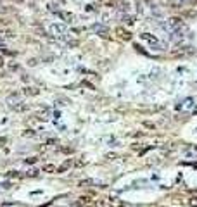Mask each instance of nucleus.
<instances>
[{
	"label": "nucleus",
	"instance_id": "f257e3e1",
	"mask_svg": "<svg viewBox=\"0 0 197 207\" xmlns=\"http://www.w3.org/2000/svg\"><path fill=\"white\" fill-rule=\"evenodd\" d=\"M140 38H142L145 43H149L151 47L163 50V45L159 43V38H158V36H154V35H151V33H142V35H140Z\"/></svg>",
	"mask_w": 197,
	"mask_h": 207
},
{
	"label": "nucleus",
	"instance_id": "f03ea898",
	"mask_svg": "<svg viewBox=\"0 0 197 207\" xmlns=\"http://www.w3.org/2000/svg\"><path fill=\"white\" fill-rule=\"evenodd\" d=\"M49 31H50V35L62 36V35H66V26H64L62 22H54V24L49 26Z\"/></svg>",
	"mask_w": 197,
	"mask_h": 207
},
{
	"label": "nucleus",
	"instance_id": "7ed1b4c3",
	"mask_svg": "<svg viewBox=\"0 0 197 207\" xmlns=\"http://www.w3.org/2000/svg\"><path fill=\"white\" fill-rule=\"evenodd\" d=\"M5 102H7V105L16 107L18 104H21V92H12V93L5 98Z\"/></svg>",
	"mask_w": 197,
	"mask_h": 207
},
{
	"label": "nucleus",
	"instance_id": "20e7f679",
	"mask_svg": "<svg viewBox=\"0 0 197 207\" xmlns=\"http://www.w3.org/2000/svg\"><path fill=\"white\" fill-rule=\"evenodd\" d=\"M183 26V21L180 18H170L168 19V29L170 31H175V29H180Z\"/></svg>",
	"mask_w": 197,
	"mask_h": 207
},
{
	"label": "nucleus",
	"instance_id": "39448f33",
	"mask_svg": "<svg viewBox=\"0 0 197 207\" xmlns=\"http://www.w3.org/2000/svg\"><path fill=\"white\" fill-rule=\"evenodd\" d=\"M57 16L66 22H73L75 21V14L73 12H68V11H57Z\"/></svg>",
	"mask_w": 197,
	"mask_h": 207
},
{
	"label": "nucleus",
	"instance_id": "423d86ee",
	"mask_svg": "<svg viewBox=\"0 0 197 207\" xmlns=\"http://www.w3.org/2000/svg\"><path fill=\"white\" fill-rule=\"evenodd\" d=\"M116 33H118V36L119 38H123V40H132V33L130 31H126L125 28H116Z\"/></svg>",
	"mask_w": 197,
	"mask_h": 207
},
{
	"label": "nucleus",
	"instance_id": "0eeeda50",
	"mask_svg": "<svg viewBox=\"0 0 197 207\" xmlns=\"http://www.w3.org/2000/svg\"><path fill=\"white\" fill-rule=\"evenodd\" d=\"M190 107H194V98H187L178 105V109H190Z\"/></svg>",
	"mask_w": 197,
	"mask_h": 207
},
{
	"label": "nucleus",
	"instance_id": "6e6552de",
	"mask_svg": "<svg viewBox=\"0 0 197 207\" xmlns=\"http://www.w3.org/2000/svg\"><path fill=\"white\" fill-rule=\"evenodd\" d=\"M40 90L37 88H30V86H26V88H23V95H30V97H33V95H38Z\"/></svg>",
	"mask_w": 197,
	"mask_h": 207
},
{
	"label": "nucleus",
	"instance_id": "1a4fd4ad",
	"mask_svg": "<svg viewBox=\"0 0 197 207\" xmlns=\"http://www.w3.org/2000/svg\"><path fill=\"white\" fill-rule=\"evenodd\" d=\"M71 164H73V162H71V161H66V162H64V164H62V166H61L59 169V173H66V171L69 169V168H71Z\"/></svg>",
	"mask_w": 197,
	"mask_h": 207
},
{
	"label": "nucleus",
	"instance_id": "9d476101",
	"mask_svg": "<svg viewBox=\"0 0 197 207\" xmlns=\"http://www.w3.org/2000/svg\"><path fill=\"white\" fill-rule=\"evenodd\" d=\"M37 116H38L40 119H49V111H38Z\"/></svg>",
	"mask_w": 197,
	"mask_h": 207
},
{
	"label": "nucleus",
	"instance_id": "9b49d317",
	"mask_svg": "<svg viewBox=\"0 0 197 207\" xmlns=\"http://www.w3.org/2000/svg\"><path fill=\"white\" fill-rule=\"evenodd\" d=\"M118 157V154H114V152H111V154H106L104 155V159H107V161H113V159H116Z\"/></svg>",
	"mask_w": 197,
	"mask_h": 207
},
{
	"label": "nucleus",
	"instance_id": "f8f14e48",
	"mask_svg": "<svg viewBox=\"0 0 197 207\" xmlns=\"http://www.w3.org/2000/svg\"><path fill=\"white\" fill-rule=\"evenodd\" d=\"M43 171H45V173H54V171H56V166H52V164H47V166L43 168Z\"/></svg>",
	"mask_w": 197,
	"mask_h": 207
},
{
	"label": "nucleus",
	"instance_id": "ddd939ff",
	"mask_svg": "<svg viewBox=\"0 0 197 207\" xmlns=\"http://www.w3.org/2000/svg\"><path fill=\"white\" fill-rule=\"evenodd\" d=\"M189 206H190V207H197V197L189 199Z\"/></svg>",
	"mask_w": 197,
	"mask_h": 207
},
{
	"label": "nucleus",
	"instance_id": "4468645a",
	"mask_svg": "<svg viewBox=\"0 0 197 207\" xmlns=\"http://www.w3.org/2000/svg\"><path fill=\"white\" fill-rule=\"evenodd\" d=\"M37 161H38V157H28V159H26V162H28V164H35Z\"/></svg>",
	"mask_w": 197,
	"mask_h": 207
},
{
	"label": "nucleus",
	"instance_id": "2eb2a0df",
	"mask_svg": "<svg viewBox=\"0 0 197 207\" xmlns=\"http://www.w3.org/2000/svg\"><path fill=\"white\" fill-rule=\"evenodd\" d=\"M2 35H4V36H9V38L14 36V33H12V31H7V29H4V31H2Z\"/></svg>",
	"mask_w": 197,
	"mask_h": 207
},
{
	"label": "nucleus",
	"instance_id": "dca6fc26",
	"mask_svg": "<svg viewBox=\"0 0 197 207\" xmlns=\"http://www.w3.org/2000/svg\"><path fill=\"white\" fill-rule=\"evenodd\" d=\"M23 135H24V136H37V133H33L31 130H26V131L23 133Z\"/></svg>",
	"mask_w": 197,
	"mask_h": 207
},
{
	"label": "nucleus",
	"instance_id": "f3484780",
	"mask_svg": "<svg viewBox=\"0 0 197 207\" xmlns=\"http://www.w3.org/2000/svg\"><path fill=\"white\" fill-rule=\"evenodd\" d=\"M126 22H128V24H133V22H135V18H133V16H132V18H126Z\"/></svg>",
	"mask_w": 197,
	"mask_h": 207
},
{
	"label": "nucleus",
	"instance_id": "a211bd4d",
	"mask_svg": "<svg viewBox=\"0 0 197 207\" xmlns=\"http://www.w3.org/2000/svg\"><path fill=\"white\" fill-rule=\"evenodd\" d=\"M4 143H7V138H5V136H2V138H0V147H2Z\"/></svg>",
	"mask_w": 197,
	"mask_h": 207
},
{
	"label": "nucleus",
	"instance_id": "6ab92c4d",
	"mask_svg": "<svg viewBox=\"0 0 197 207\" xmlns=\"http://www.w3.org/2000/svg\"><path fill=\"white\" fill-rule=\"evenodd\" d=\"M119 206H121V207H135V206H130V204H123V202H121Z\"/></svg>",
	"mask_w": 197,
	"mask_h": 207
},
{
	"label": "nucleus",
	"instance_id": "aec40b11",
	"mask_svg": "<svg viewBox=\"0 0 197 207\" xmlns=\"http://www.w3.org/2000/svg\"><path fill=\"white\" fill-rule=\"evenodd\" d=\"M4 62H5V60H4V57L0 55V67H2V66H4Z\"/></svg>",
	"mask_w": 197,
	"mask_h": 207
},
{
	"label": "nucleus",
	"instance_id": "412c9836",
	"mask_svg": "<svg viewBox=\"0 0 197 207\" xmlns=\"http://www.w3.org/2000/svg\"><path fill=\"white\" fill-rule=\"evenodd\" d=\"M0 41H2V38H0Z\"/></svg>",
	"mask_w": 197,
	"mask_h": 207
}]
</instances>
